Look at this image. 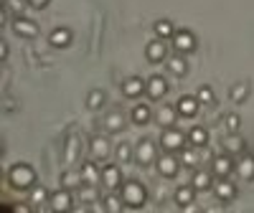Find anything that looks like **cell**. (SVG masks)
<instances>
[{
  "label": "cell",
  "mask_w": 254,
  "mask_h": 213,
  "mask_svg": "<svg viewBox=\"0 0 254 213\" xmlns=\"http://www.w3.org/2000/svg\"><path fill=\"white\" fill-rule=\"evenodd\" d=\"M8 183L18 190H28L33 185H38V175H36V170L26 162H15L10 170H8Z\"/></svg>",
  "instance_id": "cell-1"
},
{
  "label": "cell",
  "mask_w": 254,
  "mask_h": 213,
  "mask_svg": "<svg viewBox=\"0 0 254 213\" xmlns=\"http://www.w3.org/2000/svg\"><path fill=\"white\" fill-rule=\"evenodd\" d=\"M120 196H122V203L127 208H142L145 201H147V190L137 180H127V183L120 185Z\"/></svg>",
  "instance_id": "cell-2"
},
{
  "label": "cell",
  "mask_w": 254,
  "mask_h": 213,
  "mask_svg": "<svg viewBox=\"0 0 254 213\" xmlns=\"http://www.w3.org/2000/svg\"><path fill=\"white\" fill-rule=\"evenodd\" d=\"M186 145H188V137H186L181 130H176V127H168V130H163V135H160V147H163L165 153H181Z\"/></svg>",
  "instance_id": "cell-3"
},
{
  "label": "cell",
  "mask_w": 254,
  "mask_h": 213,
  "mask_svg": "<svg viewBox=\"0 0 254 213\" xmlns=\"http://www.w3.org/2000/svg\"><path fill=\"white\" fill-rule=\"evenodd\" d=\"M173 49H176V53H181V56L193 53V51L198 49L196 33H190V31H176V36H173Z\"/></svg>",
  "instance_id": "cell-4"
},
{
  "label": "cell",
  "mask_w": 254,
  "mask_h": 213,
  "mask_svg": "<svg viewBox=\"0 0 254 213\" xmlns=\"http://www.w3.org/2000/svg\"><path fill=\"white\" fill-rule=\"evenodd\" d=\"M135 160L137 165H153L158 160V147L153 140H140L135 145Z\"/></svg>",
  "instance_id": "cell-5"
},
{
  "label": "cell",
  "mask_w": 254,
  "mask_h": 213,
  "mask_svg": "<svg viewBox=\"0 0 254 213\" xmlns=\"http://www.w3.org/2000/svg\"><path fill=\"white\" fill-rule=\"evenodd\" d=\"M110 153H112L110 140L104 137V135H94L92 142H89V155H92V160H94V162H104V160L110 158Z\"/></svg>",
  "instance_id": "cell-6"
},
{
  "label": "cell",
  "mask_w": 254,
  "mask_h": 213,
  "mask_svg": "<svg viewBox=\"0 0 254 213\" xmlns=\"http://www.w3.org/2000/svg\"><path fill=\"white\" fill-rule=\"evenodd\" d=\"M234 170H237V162H234L231 155H219V158H214V162H211V175L214 178H229Z\"/></svg>",
  "instance_id": "cell-7"
},
{
  "label": "cell",
  "mask_w": 254,
  "mask_h": 213,
  "mask_svg": "<svg viewBox=\"0 0 254 213\" xmlns=\"http://www.w3.org/2000/svg\"><path fill=\"white\" fill-rule=\"evenodd\" d=\"M214 196L224 203L237 198V183H231L229 178H214Z\"/></svg>",
  "instance_id": "cell-8"
},
{
  "label": "cell",
  "mask_w": 254,
  "mask_h": 213,
  "mask_svg": "<svg viewBox=\"0 0 254 213\" xmlns=\"http://www.w3.org/2000/svg\"><path fill=\"white\" fill-rule=\"evenodd\" d=\"M155 165H158V173H160L163 178H168V180L176 178V175H178V170H181V160L173 158V153H168V155L158 158Z\"/></svg>",
  "instance_id": "cell-9"
},
{
  "label": "cell",
  "mask_w": 254,
  "mask_h": 213,
  "mask_svg": "<svg viewBox=\"0 0 254 213\" xmlns=\"http://www.w3.org/2000/svg\"><path fill=\"white\" fill-rule=\"evenodd\" d=\"M71 208H74V196H71V190L61 188V190H56V193L51 196V211H56V213H69Z\"/></svg>",
  "instance_id": "cell-10"
},
{
  "label": "cell",
  "mask_w": 254,
  "mask_h": 213,
  "mask_svg": "<svg viewBox=\"0 0 254 213\" xmlns=\"http://www.w3.org/2000/svg\"><path fill=\"white\" fill-rule=\"evenodd\" d=\"M168 89H171V87H168V79L155 74V76L147 79V89H145V94L150 97V99H155V102H160V99L168 94Z\"/></svg>",
  "instance_id": "cell-11"
},
{
  "label": "cell",
  "mask_w": 254,
  "mask_h": 213,
  "mask_svg": "<svg viewBox=\"0 0 254 213\" xmlns=\"http://www.w3.org/2000/svg\"><path fill=\"white\" fill-rule=\"evenodd\" d=\"M145 58L150 61V63L168 61V46H165V41H163V38L150 41V44H147V49H145Z\"/></svg>",
  "instance_id": "cell-12"
},
{
  "label": "cell",
  "mask_w": 254,
  "mask_h": 213,
  "mask_svg": "<svg viewBox=\"0 0 254 213\" xmlns=\"http://www.w3.org/2000/svg\"><path fill=\"white\" fill-rule=\"evenodd\" d=\"M145 89H147V81H142L140 76H130V79H125V81H122V94H125L127 99H137V97H142Z\"/></svg>",
  "instance_id": "cell-13"
},
{
  "label": "cell",
  "mask_w": 254,
  "mask_h": 213,
  "mask_svg": "<svg viewBox=\"0 0 254 213\" xmlns=\"http://www.w3.org/2000/svg\"><path fill=\"white\" fill-rule=\"evenodd\" d=\"M13 31L20 38H36L38 36V23L28 18H13Z\"/></svg>",
  "instance_id": "cell-14"
},
{
  "label": "cell",
  "mask_w": 254,
  "mask_h": 213,
  "mask_svg": "<svg viewBox=\"0 0 254 213\" xmlns=\"http://www.w3.org/2000/svg\"><path fill=\"white\" fill-rule=\"evenodd\" d=\"M102 127H104V132H107V135L122 132V130H125V114H122L120 109H112L107 117L102 119Z\"/></svg>",
  "instance_id": "cell-15"
},
{
  "label": "cell",
  "mask_w": 254,
  "mask_h": 213,
  "mask_svg": "<svg viewBox=\"0 0 254 213\" xmlns=\"http://www.w3.org/2000/svg\"><path fill=\"white\" fill-rule=\"evenodd\" d=\"M155 117H158V124L163 127V130H168V127H173V124L178 122L181 114H178V106H176V104H163Z\"/></svg>",
  "instance_id": "cell-16"
},
{
  "label": "cell",
  "mask_w": 254,
  "mask_h": 213,
  "mask_svg": "<svg viewBox=\"0 0 254 213\" xmlns=\"http://www.w3.org/2000/svg\"><path fill=\"white\" fill-rule=\"evenodd\" d=\"M102 185H107L110 190H117L122 185V173H120V167L117 165H104L102 167Z\"/></svg>",
  "instance_id": "cell-17"
},
{
  "label": "cell",
  "mask_w": 254,
  "mask_h": 213,
  "mask_svg": "<svg viewBox=\"0 0 254 213\" xmlns=\"http://www.w3.org/2000/svg\"><path fill=\"white\" fill-rule=\"evenodd\" d=\"M237 175L239 180H254V155H242L237 160Z\"/></svg>",
  "instance_id": "cell-18"
},
{
  "label": "cell",
  "mask_w": 254,
  "mask_h": 213,
  "mask_svg": "<svg viewBox=\"0 0 254 213\" xmlns=\"http://www.w3.org/2000/svg\"><path fill=\"white\" fill-rule=\"evenodd\" d=\"M224 150H226V155H242L244 153V140H242V135L239 132H229L226 137H224Z\"/></svg>",
  "instance_id": "cell-19"
},
{
  "label": "cell",
  "mask_w": 254,
  "mask_h": 213,
  "mask_svg": "<svg viewBox=\"0 0 254 213\" xmlns=\"http://www.w3.org/2000/svg\"><path fill=\"white\" fill-rule=\"evenodd\" d=\"M201 147H193V145H186L183 150L178 153V160H181V165H186V167H196L198 162H201Z\"/></svg>",
  "instance_id": "cell-20"
},
{
  "label": "cell",
  "mask_w": 254,
  "mask_h": 213,
  "mask_svg": "<svg viewBox=\"0 0 254 213\" xmlns=\"http://www.w3.org/2000/svg\"><path fill=\"white\" fill-rule=\"evenodd\" d=\"M176 106H178V114H181V117H193V114L198 112L201 102H198L196 97H181Z\"/></svg>",
  "instance_id": "cell-21"
},
{
  "label": "cell",
  "mask_w": 254,
  "mask_h": 213,
  "mask_svg": "<svg viewBox=\"0 0 254 213\" xmlns=\"http://www.w3.org/2000/svg\"><path fill=\"white\" fill-rule=\"evenodd\" d=\"M165 66H168V71H171L173 76H178V79H183V76L188 74V61H186L181 53H176L173 58H168Z\"/></svg>",
  "instance_id": "cell-22"
},
{
  "label": "cell",
  "mask_w": 254,
  "mask_h": 213,
  "mask_svg": "<svg viewBox=\"0 0 254 213\" xmlns=\"http://www.w3.org/2000/svg\"><path fill=\"white\" fill-rule=\"evenodd\" d=\"M186 137H188V145H193V147H206L208 145V130L206 127H190Z\"/></svg>",
  "instance_id": "cell-23"
},
{
  "label": "cell",
  "mask_w": 254,
  "mask_h": 213,
  "mask_svg": "<svg viewBox=\"0 0 254 213\" xmlns=\"http://www.w3.org/2000/svg\"><path fill=\"white\" fill-rule=\"evenodd\" d=\"M249 92H252L249 81H239V84H234V87L229 89V99L234 102V104H242V102L249 99Z\"/></svg>",
  "instance_id": "cell-24"
},
{
  "label": "cell",
  "mask_w": 254,
  "mask_h": 213,
  "mask_svg": "<svg viewBox=\"0 0 254 213\" xmlns=\"http://www.w3.org/2000/svg\"><path fill=\"white\" fill-rule=\"evenodd\" d=\"M81 183H84L81 170H79V173H76V170H64V173H61V188H66V190H76Z\"/></svg>",
  "instance_id": "cell-25"
},
{
  "label": "cell",
  "mask_w": 254,
  "mask_h": 213,
  "mask_svg": "<svg viewBox=\"0 0 254 213\" xmlns=\"http://www.w3.org/2000/svg\"><path fill=\"white\" fill-rule=\"evenodd\" d=\"M79 158V135H69L66 137V147H64V162L71 165Z\"/></svg>",
  "instance_id": "cell-26"
},
{
  "label": "cell",
  "mask_w": 254,
  "mask_h": 213,
  "mask_svg": "<svg viewBox=\"0 0 254 213\" xmlns=\"http://www.w3.org/2000/svg\"><path fill=\"white\" fill-rule=\"evenodd\" d=\"M190 185H193L196 190H208V188H214V175H211L208 170H196Z\"/></svg>",
  "instance_id": "cell-27"
},
{
  "label": "cell",
  "mask_w": 254,
  "mask_h": 213,
  "mask_svg": "<svg viewBox=\"0 0 254 213\" xmlns=\"http://www.w3.org/2000/svg\"><path fill=\"white\" fill-rule=\"evenodd\" d=\"M49 41H51V46H56V49H66L71 44V31L69 28H56V31H51Z\"/></svg>",
  "instance_id": "cell-28"
},
{
  "label": "cell",
  "mask_w": 254,
  "mask_h": 213,
  "mask_svg": "<svg viewBox=\"0 0 254 213\" xmlns=\"http://www.w3.org/2000/svg\"><path fill=\"white\" fill-rule=\"evenodd\" d=\"M193 198H196V188H193V185H181V188H176V203H178L181 208L190 206V203H193Z\"/></svg>",
  "instance_id": "cell-29"
},
{
  "label": "cell",
  "mask_w": 254,
  "mask_h": 213,
  "mask_svg": "<svg viewBox=\"0 0 254 213\" xmlns=\"http://www.w3.org/2000/svg\"><path fill=\"white\" fill-rule=\"evenodd\" d=\"M150 117H153V112H150V106H147V104H137L135 109L130 112V119H132V124H137V127L147 124V122H150Z\"/></svg>",
  "instance_id": "cell-30"
},
{
  "label": "cell",
  "mask_w": 254,
  "mask_h": 213,
  "mask_svg": "<svg viewBox=\"0 0 254 213\" xmlns=\"http://www.w3.org/2000/svg\"><path fill=\"white\" fill-rule=\"evenodd\" d=\"M81 178H84V183H92V185H97V180H102V170H97L94 160L81 165Z\"/></svg>",
  "instance_id": "cell-31"
},
{
  "label": "cell",
  "mask_w": 254,
  "mask_h": 213,
  "mask_svg": "<svg viewBox=\"0 0 254 213\" xmlns=\"http://www.w3.org/2000/svg\"><path fill=\"white\" fill-rule=\"evenodd\" d=\"M104 102H107L104 92H102V89H92V92L87 94V109L97 112V109H102V106H104Z\"/></svg>",
  "instance_id": "cell-32"
},
{
  "label": "cell",
  "mask_w": 254,
  "mask_h": 213,
  "mask_svg": "<svg viewBox=\"0 0 254 213\" xmlns=\"http://www.w3.org/2000/svg\"><path fill=\"white\" fill-rule=\"evenodd\" d=\"M176 36V26L171 23V20H158L155 23V38H163V41H168V38H173Z\"/></svg>",
  "instance_id": "cell-33"
},
{
  "label": "cell",
  "mask_w": 254,
  "mask_h": 213,
  "mask_svg": "<svg viewBox=\"0 0 254 213\" xmlns=\"http://www.w3.org/2000/svg\"><path fill=\"white\" fill-rule=\"evenodd\" d=\"M46 201H51L49 190H46L44 185H33V188H31V206L38 208V206H44Z\"/></svg>",
  "instance_id": "cell-34"
},
{
  "label": "cell",
  "mask_w": 254,
  "mask_h": 213,
  "mask_svg": "<svg viewBox=\"0 0 254 213\" xmlns=\"http://www.w3.org/2000/svg\"><path fill=\"white\" fill-rule=\"evenodd\" d=\"M115 155H117V162H130V160L135 158V147H132L130 142H120L117 150H115Z\"/></svg>",
  "instance_id": "cell-35"
},
{
  "label": "cell",
  "mask_w": 254,
  "mask_h": 213,
  "mask_svg": "<svg viewBox=\"0 0 254 213\" xmlns=\"http://www.w3.org/2000/svg\"><path fill=\"white\" fill-rule=\"evenodd\" d=\"M102 206H104V211H107V213H117V211L122 208V196H115V193L104 196Z\"/></svg>",
  "instance_id": "cell-36"
},
{
  "label": "cell",
  "mask_w": 254,
  "mask_h": 213,
  "mask_svg": "<svg viewBox=\"0 0 254 213\" xmlns=\"http://www.w3.org/2000/svg\"><path fill=\"white\" fill-rule=\"evenodd\" d=\"M224 127H226V132H239L242 130V117L239 114H226L224 117Z\"/></svg>",
  "instance_id": "cell-37"
},
{
  "label": "cell",
  "mask_w": 254,
  "mask_h": 213,
  "mask_svg": "<svg viewBox=\"0 0 254 213\" xmlns=\"http://www.w3.org/2000/svg\"><path fill=\"white\" fill-rule=\"evenodd\" d=\"M8 10L13 13V18H23V10H26V3L23 0H5Z\"/></svg>",
  "instance_id": "cell-38"
},
{
  "label": "cell",
  "mask_w": 254,
  "mask_h": 213,
  "mask_svg": "<svg viewBox=\"0 0 254 213\" xmlns=\"http://www.w3.org/2000/svg\"><path fill=\"white\" fill-rule=\"evenodd\" d=\"M196 99L201 104H214V89H211V87H201L198 94H196Z\"/></svg>",
  "instance_id": "cell-39"
},
{
  "label": "cell",
  "mask_w": 254,
  "mask_h": 213,
  "mask_svg": "<svg viewBox=\"0 0 254 213\" xmlns=\"http://www.w3.org/2000/svg\"><path fill=\"white\" fill-rule=\"evenodd\" d=\"M26 3H28L31 8H36V10H44V8L51 3V0H26Z\"/></svg>",
  "instance_id": "cell-40"
},
{
  "label": "cell",
  "mask_w": 254,
  "mask_h": 213,
  "mask_svg": "<svg viewBox=\"0 0 254 213\" xmlns=\"http://www.w3.org/2000/svg\"><path fill=\"white\" fill-rule=\"evenodd\" d=\"M31 203V201H28ZM28 203H15L13 206V211H18V213H31L33 211V206H28Z\"/></svg>",
  "instance_id": "cell-41"
},
{
  "label": "cell",
  "mask_w": 254,
  "mask_h": 213,
  "mask_svg": "<svg viewBox=\"0 0 254 213\" xmlns=\"http://www.w3.org/2000/svg\"><path fill=\"white\" fill-rule=\"evenodd\" d=\"M8 58V44L3 41V44H0V61H5Z\"/></svg>",
  "instance_id": "cell-42"
}]
</instances>
